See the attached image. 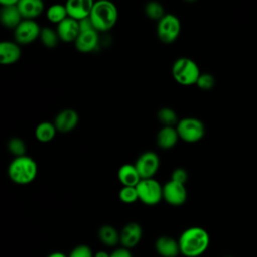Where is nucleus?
Returning <instances> with one entry per match:
<instances>
[{
    "instance_id": "f257e3e1",
    "label": "nucleus",
    "mask_w": 257,
    "mask_h": 257,
    "mask_svg": "<svg viewBox=\"0 0 257 257\" xmlns=\"http://www.w3.org/2000/svg\"><path fill=\"white\" fill-rule=\"evenodd\" d=\"M180 253L186 257L203 255L210 245V235L202 227L194 226L182 232L178 239Z\"/></svg>"
},
{
    "instance_id": "f03ea898",
    "label": "nucleus",
    "mask_w": 257,
    "mask_h": 257,
    "mask_svg": "<svg viewBox=\"0 0 257 257\" xmlns=\"http://www.w3.org/2000/svg\"><path fill=\"white\" fill-rule=\"evenodd\" d=\"M117 8L108 0H99L94 2L89 18L98 32H104L111 29L117 21Z\"/></svg>"
},
{
    "instance_id": "7ed1b4c3",
    "label": "nucleus",
    "mask_w": 257,
    "mask_h": 257,
    "mask_svg": "<svg viewBox=\"0 0 257 257\" xmlns=\"http://www.w3.org/2000/svg\"><path fill=\"white\" fill-rule=\"evenodd\" d=\"M8 177L17 185L31 183L37 175V164L29 156L14 158L8 166Z\"/></svg>"
},
{
    "instance_id": "20e7f679",
    "label": "nucleus",
    "mask_w": 257,
    "mask_h": 257,
    "mask_svg": "<svg viewBox=\"0 0 257 257\" xmlns=\"http://www.w3.org/2000/svg\"><path fill=\"white\" fill-rule=\"evenodd\" d=\"M172 74L179 84L189 86L197 83L201 71L194 60L188 57H180L173 64Z\"/></svg>"
},
{
    "instance_id": "39448f33",
    "label": "nucleus",
    "mask_w": 257,
    "mask_h": 257,
    "mask_svg": "<svg viewBox=\"0 0 257 257\" xmlns=\"http://www.w3.org/2000/svg\"><path fill=\"white\" fill-rule=\"evenodd\" d=\"M179 138L186 143H196L205 135V125L199 118L185 117L176 125Z\"/></svg>"
},
{
    "instance_id": "423d86ee",
    "label": "nucleus",
    "mask_w": 257,
    "mask_h": 257,
    "mask_svg": "<svg viewBox=\"0 0 257 257\" xmlns=\"http://www.w3.org/2000/svg\"><path fill=\"white\" fill-rule=\"evenodd\" d=\"M139 200L148 206H155L163 199V186L154 178L142 179L136 186Z\"/></svg>"
},
{
    "instance_id": "0eeeda50",
    "label": "nucleus",
    "mask_w": 257,
    "mask_h": 257,
    "mask_svg": "<svg viewBox=\"0 0 257 257\" xmlns=\"http://www.w3.org/2000/svg\"><path fill=\"white\" fill-rule=\"evenodd\" d=\"M181 22L174 14H166L157 25V35L164 43H172L179 37Z\"/></svg>"
},
{
    "instance_id": "6e6552de",
    "label": "nucleus",
    "mask_w": 257,
    "mask_h": 257,
    "mask_svg": "<svg viewBox=\"0 0 257 257\" xmlns=\"http://www.w3.org/2000/svg\"><path fill=\"white\" fill-rule=\"evenodd\" d=\"M135 166L142 179H152L159 170L160 158L155 152L147 151L137 159Z\"/></svg>"
},
{
    "instance_id": "1a4fd4ad",
    "label": "nucleus",
    "mask_w": 257,
    "mask_h": 257,
    "mask_svg": "<svg viewBox=\"0 0 257 257\" xmlns=\"http://www.w3.org/2000/svg\"><path fill=\"white\" fill-rule=\"evenodd\" d=\"M41 28L35 20L23 19L14 29V39L18 44H29L40 36Z\"/></svg>"
},
{
    "instance_id": "9d476101",
    "label": "nucleus",
    "mask_w": 257,
    "mask_h": 257,
    "mask_svg": "<svg viewBox=\"0 0 257 257\" xmlns=\"http://www.w3.org/2000/svg\"><path fill=\"white\" fill-rule=\"evenodd\" d=\"M187 189L184 184L168 181L163 185V199L172 206H181L187 201Z\"/></svg>"
},
{
    "instance_id": "9b49d317",
    "label": "nucleus",
    "mask_w": 257,
    "mask_h": 257,
    "mask_svg": "<svg viewBox=\"0 0 257 257\" xmlns=\"http://www.w3.org/2000/svg\"><path fill=\"white\" fill-rule=\"evenodd\" d=\"M143 236V230L140 224L136 222L127 223L123 226L119 233V243L121 247L131 249L136 247L141 241Z\"/></svg>"
},
{
    "instance_id": "f8f14e48",
    "label": "nucleus",
    "mask_w": 257,
    "mask_h": 257,
    "mask_svg": "<svg viewBox=\"0 0 257 257\" xmlns=\"http://www.w3.org/2000/svg\"><path fill=\"white\" fill-rule=\"evenodd\" d=\"M94 2L91 0H69L64 5L68 17L80 21L89 17Z\"/></svg>"
},
{
    "instance_id": "ddd939ff",
    "label": "nucleus",
    "mask_w": 257,
    "mask_h": 257,
    "mask_svg": "<svg viewBox=\"0 0 257 257\" xmlns=\"http://www.w3.org/2000/svg\"><path fill=\"white\" fill-rule=\"evenodd\" d=\"M79 120L78 113L74 109L66 108L59 111L54 117V125L57 132L69 133L75 128Z\"/></svg>"
},
{
    "instance_id": "4468645a",
    "label": "nucleus",
    "mask_w": 257,
    "mask_h": 257,
    "mask_svg": "<svg viewBox=\"0 0 257 257\" xmlns=\"http://www.w3.org/2000/svg\"><path fill=\"white\" fill-rule=\"evenodd\" d=\"M56 32L59 37V40L66 43L75 42L77 36L80 33L78 21L70 17H67L59 24H57Z\"/></svg>"
},
{
    "instance_id": "2eb2a0df",
    "label": "nucleus",
    "mask_w": 257,
    "mask_h": 257,
    "mask_svg": "<svg viewBox=\"0 0 257 257\" xmlns=\"http://www.w3.org/2000/svg\"><path fill=\"white\" fill-rule=\"evenodd\" d=\"M99 43V35L96 30L80 32L77 36L74 45L75 48L82 53H87L95 50Z\"/></svg>"
},
{
    "instance_id": "dca6fc26",
    "label": "nucleus",
    "mask_w": 257,
    "mask_h": 257,
    "mask_svg": "<svg viewBox=\"0 0 257 257\" xmlns=\"http://www.w3.org/2000/svg\"><path fill=\"white\" fill-rule=\"evenodd\" d=\"M155 248L162 257H177L180 254L179 243L170 236H161L156 240Z\"/></svg>"
},
{
    "instance_id": "f3484780",
    "label": "nucleus",
    "mask_w": 257,
    "mask_h": 257,
    "mask_svg": "<svg viewBox=\"0 0 257 257\" xmlns=\"http://www.w3.org/2000/svg\"><path fill=\"white\" fill-rule=\"evenodd\" d=\"M21 49L17 42L2 41L0 43V62L3 65H10L19 60Z\"/></svg>"
},
{
    "instance_id": "a211bd4d",
    "label": "nucleus",
    "mask_w": 257,
    "mask_h": 257,
    "mask_svg": "<svg viewBox=\"0 0 257 257\" xmlns=\"http://www.w3.org/2000/svg\"><path fill=\"white\" fill-rule=\"evenodd\" d=\"M18 9L23 19L34 20L44 10V4L40 0H19Z\"/></svg>"
},
{
    "instance_id": "6ab92c4d",
    "label": "nucleus",
    "mask_w": 257,
    "mask_h": 257,
    "mask_svg": "<svg viewBox=\"0 0 257 257\" xmlns=\"http://www.w3.org/2000/svg\"><path fill=\"white\" fill-rule=\"evenodd\" d=\"M0 20L4 27L15 29L23 20V18L18 9V6L12 5V6H1Z\"/></svg>"
},
{
    "instance_id": "aec40b11",
    "label": "nucleus",
    "mask_w": 257,
    "mask_h": 257,
    "mask_svg": "<svg viewBox=\"0 0 257 257\" xmlns=\"http://www.w3.org/2000/svg\"><path fill=\"white\" fill-rule=\"evenodd\" d=\"M117 179L124 187H136L142 180L136 166L132 164H124L119 167Z\"/></svg>"
},
{
    "instance_id": "412c9836",
    "label": "nucleus",
    "mask_w": 257,
    "mask_h": 257,
    "mask_svg": "<svg viewBox=\"0 0 257 257\" xmlns=\"http://www.w3.org/2000/svg\"><path fill=\"white\" fill-rule=\"evenodd\" d=\"M179 135L177 128L174 126H163L157 135V144L161 149L169 150L174 148L178 141Z\"/></svg>"
},
{
    "instance_id": "4be33fe9",
    "label": "nucleus",
    "mask_w": 257,
    "mask_h": 257,
    "mask_svg": "<svg viewBox=\"0 0 257 257\" xmlns=\"http://www.w3.org/2000/svg\"><path fill=\"white\" fill-rule=\"evenodd\" d=\"M98 238L104 245L113 247L119 243V233L111 225H102L98 229Z\"/></svg>"
},
{
    "instance_id": "5701e85b",
    "label": "nucleus",
    "mask_w": 257,
    "mask_h": 257,
    "mask_svg": "<svg viewBox=\"0 0 257 257\" xmlns=\"http://www.w3.org/2000/svg\"><path fill=\"white\" fill-rule=\"evenodd\" d=\"M56 132L53 122L42 121L35 128V138L41 143H48L54 139Z\"/></svg>"
},
{
    "instance_id": "b1692460",
    "label": "nucleus",
    "mask_w": 257,
    "mask_h": 257,
    "mask_svg": "<svg viewBox=\"0 0 257 257\" xmlns=\"http://www.w3.org/2000/svg\"><path fill=\"white\" fill-rule=\"evenodd\" d=\"M46 17L50 22L59 24L61 21L68 17L65 5L53 4L49 6L46 11Z\"/></svg>"
},
{
    "instance_id": "393cba45",
    "label": "nucleus",
    "mask_w": 257,
    "mask_h": 257,
    "mask_svg": "<svg viewBox=\"0 0 257 257\" xmlns=\"http://www.w3.org/2000/svg\"><path fill=\"white\" fill-rule=\"evenodd\" d=\"M158 119L164 126H174L178 124L179 118L176 111L170 107H163L158 111Z\"/></svg>"
},
{
    "instance_id": "a878e982",
    "label": "nucleus",
    "mask_w": 257,
    "mask_h": 257,
    "mask_svg": "<svg viewBox=\"0 0 257 257\" xmlns=\"http://www.w3.org/2000/svg\"><path fill=\"white\" fill-rule=\"evenodd\" d=\"M39 38H40L42 44L47 48L55 47L59 41V37L57 35L56 30H54L50 27L41 28Z\"/></svg>"
},
{
    "instance_id": "bb28decb",
    "label": "nucleus",
    "mask_w": 257,
    "mask_h": 257,
    "mask_svg": "<svg viewBox=\"0 0 257 257\" xmlns=\"http://www.w3.org/2000/svg\"><path fill=\"white\" fill-rule=\"evenodd\" d=\"M145 13L148 18L157 21H160L166 15L163 5L156 1H151L147 3V5L145 6Z\"/></svg>"
},
{
    "instance_id": "cd10ccee",
    "label": "nucleus",
    "mask_w": 257,
    "mask_h": 257,
    "mask_svg": "<svg viewBox=\"0 0 257 257\" xmlns=\"http://www.w3.org/2000/svg\"><path fill=\"white\" fill-rule=\"evenodd\" d=\"M7 149L15 158L25 156L26 153V145L24 141L17 137H13L8 141Z\"/></svg>"
},
{
    "instance_id": "c85d7f7f",
    "label": "nucleus",
    "mask_w": 257,
    "mask_h": 257,
    "mask_svg": "<svg viewBox=\"0 0 257 257\" xmlns=\"http://www.w3.org/2000/svg\"><path fill=\"white\" fill-rule=\"evenodd\" d=\"M118 198L122 203H125V204L135 203L136 201L139 200L137 188L136 187H124V186H122V188L119 190Z\"/></svg>"
},
{
    "instance_id": "c756f323",
    "label": "nucleus",
    "mask_w": 257,
    "mask_h": 257,
    "mask_svg": "<svg viewBox=\"0 0 257 257\" xmlns=\"http://www.w3.org/2000/svg\"><path fill=\"white\" fill-rule=\"evenodd\" d=\"M196 85L203 90H210L215 85V77L210 73H201Z\"/></svg>"
},
{
    "instance_id": "7c9ffc66",
    "label": "nucleus",
    "mask_w": 257,
    "mask_h": 257,
    "mask_svg": "<svg viewBox=\"0 0 257 257\" xmlns=\"http://www.w3.org/2000/svg\"><path fill=\"white\" fill-rule=\"evenodd\" d=\"M68 257H94L91 248L85 244L75 246L69 253Z\"/></svg>"
},
{
    "instance_id": "2f4dec72",
    "label": "nucleus",
    "mask_w": 257,
    "mask_h": 257,
    "mask_svg": "<svg viewBox=\"0 0 257 257\" xmlns=\"http://www.w3.org/2000/svg\"><path fill=\"white\" fill-rule=\"evenodd\" d=\"M171 180L185 185L188 180V173L184 168H177L173 171L171 175Z\"/></svg>"
},
{
    "instance_id": "473e14b6",
    "label": "nucleus",
    "mask_w": 257,
    "mask_h": 257,
    "mask_svg": "<svg viewBox=\"0 0 257 257\" xmlns=\"http://www.w3.org/2000/svg\"><path fill=\"white\" fill-rule=\"evenodd\" d=\"M78 24H79V30L80 32H84V31H89V30H95L94 29V26L90 20L89 17L87 18H84L80 21H78Z\"/></svg>"
},
{
    "instance_id": "72a5a7b5",
    "label": "nucleus",
    "mask_w": 257,
    "mask_h": 257,
    "mask_svg": "<svg viewBox=\"0 0 257 257\" xmlns=\"http://www.w3.org/2000/svg\"><path fill=\"white\" fill-rule=\"evenodd\" d=\"M110 257H133V256L130 252V249H126L124 247H120V248H117V249L113 250L110 253Z\"/></svg>"
},
{
    "instance_id": "f704fd0d",
    "label": "nucleus",
    "mask_w": 257,
    "mask_h": 257,
    "mask_svg": "<svg viewBox=\"0 0 257 257\" xmlns=\"http://www.w3.org/2000/svg\"><path fill=\"white\" fill-rule=\"evenodd\" d=\"M19 0H0V5L1 6H12V5H17Z\"/></svg>"
},
{
    "instance_id": "c9c22d12",
    "label": "nucleus",
    "mask_w": 257,
    "mask_h": 257,
    "mask_svg": "<svg viewBox=\"0 0 257 257\" xmlns=\"http://www.w3.org/2000/svg\"><path fill=\"white\" fill-rule=\"evenodd\" d=\"M94 257H110V254H108L107 252H105L103 250H100L94 254Z\"/></svg>"
},
{
    "instance_id": "e433bc0d",
    "label": "nucleus",
    "mask_w": 257,
    "mask_h": 257,
    "mask_svg": "<svg viewBox=\"0 0 257 257\" xmlns=\"http://www.w3.org/2000/svg\"><path fill=\"white\" fill-rule=\"evenodd\" d=\"M47 257H68V256H66L64 253H62V252H59V251H56V252H52V253H50Z\"/></svg>"
},
{
    "instance_id": "4c0bfd02",
    "label": "nucleus",
    "mask_w": 257,
    "mask_h": 257,
    "mask_svg": "<svg viewBox=\"0 0 257 257\" xmlns=\"http://www.w3.org/2000/svg\"><path fill=\"white\" fill-rule=\"evenodd\" d=\"M226 257H232V256H226Z\"/></svg>"
}]
</instances>
